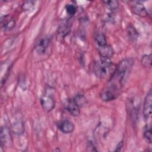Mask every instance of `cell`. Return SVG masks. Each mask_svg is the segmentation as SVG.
<instances>
[{"mask_svg":"<svg viewBox=\"0 0 152 152\" xmlns=\"http://www.w3.org/2000/svg\"><path fill=\"white\" fill-rule=\"evenodd\" d=\"M134 63V60L131 58L124 59L119 63L112 72L106 86L100 93V96L102 100L112 101L121 94Z\"/></svg>","mask_w":152,"mask_h":152,"instance_id":"1","label":"cell"},{"mask_svg":"<svg viewBox=\"0 0 152 152\" xmlns=\"http://www.w3.org/2000/svg\"><path fill=\"white\" fill-rule=\"evenodd\" d=\"M112 63L110 59L100 58L95 61L92 65V71L94 75L100 78H103L107 77L111 71Z\"/></svg>","mask_w":152,"mask_h":152,"instance_id":"2","label":"cell"},{"mask_svg":"<svg viewBox=\"0 0 152 152\" xmlns=\"http://www.w3.org/2000/svg\"><path fill=\"white\" fill-rule=\"evenodd\" d=\"M40 102L43 110L46 112H50L53 110L55 107V100L54 90L52 87H46L40 97Z\"/></svg>","mask_w":152,"mask_h":152,"instance_id":"3","label":"cell"},{"mask_svg":"<svg viewBox=\"0 0 152 152\" xmlns=\"http://www.w3.org/2000/svg\"><path fill=\"white\" fill-rule=\"evenodd\" d=\"M151 108H152V93L150 90L145 97L144 105H143V117L145 121H147L151 115Z\"/></svg>","mask_w":152,"mask_h":152,"instance_id":"4","label":"cell"},{"mask_svg":"<svg viewBox=\"0 0 152 152\" xmlns=\"http://www.w3.org/2000/svg\"><path fill=\"white\" fill-rule=\"evenodd\" d=\"M1 146L2 148L8 147L12 142V137L8 127L4 126L1 128Z\"/></svg>","mask_w":152,"mask_h":152,"instance_id":"5","label":"cell"},{"mask_svg":"<svg viewBox=\"0 0 152 152\" xmlns=\"http://www.w3.org/2000/svg\"><path fill=\"white\" fill-rule=\"evenodd\" d=\"M57 126L62 132L66 134L72 133L75 128L73 122L68 119H64L59 121L57 124Z\"/></svg>","mask_w":152,"mask_h":152,"instance_id":"6","label":"cell"},{"mask_svg":"<svg viewBox=\"0 0 152 152\" xmlns=\"http://www.w3.org/2000/svg\"><path fill=\"white\" fill-rule=\"evenodd\" d=\"M65 107L69 114L73 116H77L80 113V107L73 99H67L65 103Z\"/></svg>","mask_w":152,"mask_h":152,"instance_id":"7","label":"cell"},{"mask_svg":"<svg viewBox=\"0 0 152 152\" xmlns=\"http://www.w3.org/2000/svg\"><path fill=\"white\" fill-rule=\"evenodd\" d=\"M50 43V39L48 37H44L41 38L36 44L35 45V50L40 55H43L45 53Z\"/></svg>","mask_w":152,"mask_h":152,"instance_id":"8","label":"cell"},{"mask_svg":"<svg viewBox=\"0 0 152 152\" xmlns=\"http://www.w3.org/2000/svg\"><path fill=\"white\" fill-rule=\"evenodd\" d=\"M97 49L101 58L110 59L114 54V50L112 47L108 44L103 46L97 47Z\"/></svg>","mask_w":152,"mask_h":152,"instance_id":"9","label":"cell"},{"mask_svg":"<svg viewBox=\"0 0 152 152\" xmlns=\"http://www.w3.org/2000/svg\"><path fill=\"white\" fill-rule=\"evenodd\" d=\"M131 10L133 13L141 17H146L148 16V11L143 4L140 2H136L132 5Z\"/></svg>","mask_w":152,"mask_h":152,"instance_id":"10","label":"cell"},{"mask_svg":"<svg viewBox=\"0 0 152 152\" xmlns=\"http://www.w3.org/2000/svg\"><path fill=\"white\" fill-rule=\"evenodd\" d=\"M12 129L15 134H22L24 131V124L20 116L15 117L12 122Z\"/></svg>","mask_w":152,"mask_h":152,"instance_id":"11","label":"cell"},{"mask_svg":"<svg viewBox=\"0 0 152 152\" xmlns=\"http://www.w3.org/2000/svg\"><path fill=\"white\" fill-rule=\"evenodd\" d=\"M127 34L129 39L132 41H135L138 37V33L136 28L132 25H129L126 28Z\"/></svg>","mask_w":152,"mask_h":152,"instance_id":"12","label":"cell"},{"mask_svg":"<svg viewBox=\"0 0 152 152\" xmlns=\"http://www.w3.org/2000/svg\"><path fill=\"white\" fill-rule=\"evenodd\" d=\"M95 42L97 47H100L107 45V39L103 33H97L94 37Z\"/></svg>","mask_w":152,"mask_h":152,"instance_id":"13","label":"cell"},{"mask_svg":"<svg viewBox=\"0 0 152 152\" xmlns=\"http://www.w3.org/2000/svg\"><path fill=\"white\" fill-rule=\"evenodd\" d=\"M75 102V103L78 105L80 107L84 106L87 104V100L86 97L82 94H78L75 95V96L73 98Z\"/></svg>","mask_w":152,"mask_h":152,"instance_id":"14","label":"cell"},{"mask_svg":"<svg viewBox=\"0 0 152 152\" xmlns=\"http://www.w3.org/2000/svg\"><path fill=\"white\" fill-rule=\"evenodd\" d=\"M105 6L110 11H115L119 7V4L116 1H103Z\"/></svg>","mask_w":152,"mask_h":152,"instance_id":"15","label":"cell"},{"mask_svg":"<svg viewBox=\"0 0 152 152\" xmlns=\"http://www.w3.org/2000/svg\"><path fill=\"white\" fill-rule=\"evenodd\" d=\"M141 63L142 66L144 67H150L151 64V55H144L142 56Z\"/></svg>","mask_w":152,"mask_h":152,"instance_id":"16","label":"cell"},{"mask_svg":"<svg viewBox=\"0 0 152 152\" xmlns=\"http://www.w3.org/2000/svg\"><path fill=\"white\" fill-rule=\"evenodd\" d=\"M65 8L66 13L70 17L74 16L76 13L77 8H76V7L74 5L70 4H66V5L65 7Z\"/></svg>","mask_w":152,"mask_h":152,"instance_id":"17","label":"cell"},{"mask_svg":"<svg viewBox=\"0 0 152 152\" xmlns=\"http://www.w3.org/2000/svg\"><path fill=\"white\" fill-rule=\"evenodd\" d=\"M15 24V22L14 20L12 18L8 19L7 20H5L4 23L2 24V27L5 30H10L12 29Z\"/></svg>","mask_w":152,"mask_h":152,"instance_id":"18","label":"cell"},{"mask_svg":"<svg viewBox=\"0 0 152 152\" xmlns=\"http://www.w3.org/2000/svg\"><path fill=\"white\" fill-rule=\"evenodd\" d=\"M34 2L31 1H25L22 5V8L24 11H30L34 8Z\"/></svg>","mask_w":152,"mask_h":152,"instance_id":"19","label":"cell"},{"mask_svg":"<svg viewBox=\"0 0 152 152\" xmlns=\"http://www.w3.org/2000/svg\"><path fill=\"white\" fill-rule=\"evenodd\" d=\"M144 137L147 142L151 143V128H146L144 132Z\"/></svg>","mask_w":152,"mask_h":152,"instance_id":"20","label":"cell"},{"mask_svg":"<svg viewBox=\"0 0 152 152\" xmlns=\"http://www.w3.org/2000/svg\"><path fill=\"white\" fill-rule=\"evenodd\" d=\"M122 147H123V142H122V141H121L118 143V145L116 146V149L115 150V151H120Z\"/></svg>","mask_w":152,"mask_h":152,"instance_id":"21","label":"cell"}]
</instances>
